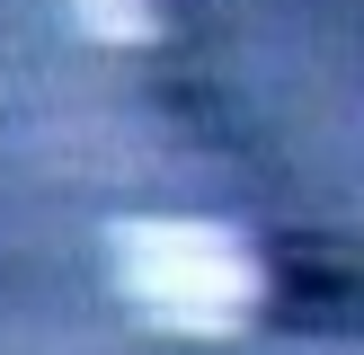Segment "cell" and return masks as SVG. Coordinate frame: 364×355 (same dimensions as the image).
Masks as SVG:
<instances>
[{
    "label": "cell",
    "instance_id": "2",
    "mask_svg": "<svg viewBox=\"0 0 364 355\" xmlns=\"http://www.w3.org/2000/svg\"><path fill=\"white\" fill-rule=\"evenodd\" d=\"M71 36L98 53H151L160 36H169V9L160 0H63Z\"/></svg>",
    "mask_w": 364,
    "mask_h": 355
},
{
    "label": "cell",
    "instance_id": "1",
    "mask_svg": "<svg viewBox=\"0 0 364 355\" xmlns=\"http://www.w3.org/2000/svg\"><path fill=\"white\" fill-rule=\"evenodd\" d=\"M107 284L142 329L223 346L258 320L267 258L223 213H124V222H107Z\"/></svg>",
    "mask_w": 364,
    "mask_h": 355
}]
</instances>
